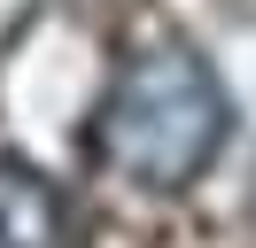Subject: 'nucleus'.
<instances>
[{
  "label": "nucleus",
  "instance_id": "f257e3e1",
  "mask_svg": "<svg viewBox=\"0 0 256 248\" xmlns=\"http://www.w3.org/2000/svg\"><path fill=\"white\" fill-rule=\"evenodd\" d=\"M225 132H233V101H225L218 70L194 46H140L124 70L109 78L94 108V155L140 194H178L218 163Z\"/></svg>",
  "mask_w": 256,
  "mask_h": 248
},
{
  "label": "nucleus",
  "instance_id": "f03ea898",
  "mask_svg": "<svg viewBox=\"0 0 256 248\" xmlns=\"http://www.w3.org/2000/svg\"><path fill=\"white\" fill-rule=\"evenodd\" d=\"M0 248H78L70 194L24 155H0Z\"/></svg>",
  "mask_w": 256,
  "mask_h": 248
}]
</instances>
